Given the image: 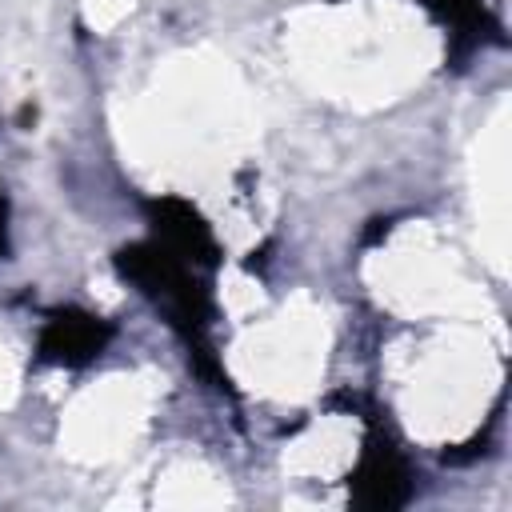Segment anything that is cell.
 <instances>
[{"instance_id": "1", "label": "cell", "mask_w": 512, "mask_h": 512, "mask_svg": "<svg viewBox=\"0 0 512 512\" xmlns=\"http://www.w3.org/2000/svg\"><path fill=\"white\" fill-rule=\"evenodd\" d=\"M116 268L140 284L168 316L172 324L188 336V344L196 348V360L204 372H212L208 348H204V324H208V292L200 288V280L192 276V264L180 260L176 252H168L160 240L148 244H128L116 252Z\"/></svg>"}, {"instance_id": "2", "label": "cell", "mask_w": 512, "mask_h": 512, "mask_svg": "<svg viewBox=\"0 0 512 512\" xmlns=\"http://www.w3.org/2000/svg\"><path fill=\"white\" fill-rule=\"evenodd\" d=\"M352 500L360 508H400L408 500V468L400 460V452L384 440V436H372L364 456H360V468L352 476Z\"/></svg>"}, {"instance_id": "3", "label": "cell", "mask_w": 512, "mask_h": 512, "mask_svg": "<svg viewBox=\"0 0 512 512\" xmlns=\"http://www.w3.org/2000/svg\"><path fill=\"white\" fill-rule=\"evenodd\" d=\"M112 328L100 316L64 308L56 316H48L44 332H40V356L52 364H88L104 352Z\"/></svg>"}, {"instance_id": "4", "label": "cell", "mask_w": 512, "mask_h": 512, "mask_svg": "<svg viewBox=\"0 0 512 512\" xmlns=\"http://www.w3.org/2000/svg\"><path fill=\"white\" fill-rule=\"evenodd\" d=\"M148 212H152L156 240H160L168 252H176V256L188 260L192 268H196V264H216V240H212L204 216H200L192 204L168 196V200H156Z\"/></svg>"}, {"instance_id": "5", "label": "cell", "mask_w": 512, "mask_h": 512, "mask_svg": "<svg viewBox=\"0 0 512 512\" xmlns=\"http://www.w3.org/2000/svg\"><path fill=\"white\" fill-rule=\"evenodd\" d=\"M444 24H452L460 36H472L476 40V28H480V0H424Z\"/></svg>"}, {"instance_id": "6", "label": "cell", "mask_w": 512, "mask_h": 512, "mask_svg": "<svg viewBox=\"0 0 512 512\" xmlns=\"http://www.w3.org/2000/svg\"><path fill=\"white\" fill-rule=\"evenodd\" d=\"M0 252H4V220H0Z\"/></svg>"}]
</instances>
